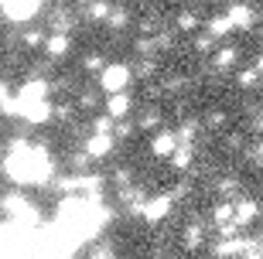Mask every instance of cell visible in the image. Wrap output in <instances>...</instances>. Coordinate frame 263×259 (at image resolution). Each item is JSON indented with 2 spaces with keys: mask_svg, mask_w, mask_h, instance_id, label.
Instances as JSON below:
<instances>
[{
  "mask_svg": "<svg viewBox=\"0 0 263 259\" xmlns=\"http://www.w3.org/2000/svg\"><path fill=\"white\" fill-rule=\"evenodd\" d=\"M4 174L14 184H45L51 181V157L45 147H31L17 140L10 147V154L4 157Z\"/></svg>",
  "mask_w": 263,
  "mask_h": 259,
  "instance_id": "obj_1",
  "label": "cell"
},
{
  "mask_svg": "<svg viewBox=\"0 0 263 259\" xmlns=\"http://www.w3.org/2000/svg\"><path fill=\"white\" fill-rule=\"evenodd\" d=\"M51 113H55V106L48 103V86L41 78L28 82L17 92V116L21 119H28V123H48Z\"/></svg>",
  "mask_w": 263,
  "mask_h": 259,
  "instance_id": "obj_2",
  "label": "cell"
},
{
  "mask_svg": "<svg viewBox=\"0 0 263 259\" xmlns=\"http://www.w3.org/2000/svg\"><path fill=\"white\" fill-rule=\"evenodd\" d=\"M0 211H4L17 229H34V225L41 222L38 218V208H34V205H31L21 191H7V194H4V198H0Z\"/></svg>",
  "mask_w": 263,
  "mask_h": 259,
  "instance_id": "obj_3",
  "label": "cell"
},
{
  "mask_svg": "<svg viewBox=\"0 0 263 259\" xmlns=\"http://www.w3.org/2000/svg\"><path fill=\"white\" fill-rule=\"evenodd\" d=\"M96 78H99V89L106 96H120V92H127L130 78H134V68L130 65H106Z\"/></svg>",
  "mask_w": 263,
  "mask_h": 259,
  "instance_id": "obj_4",
  "label": "cell"
},
{
  "mask_svg": "<svg viewBox=\"0 0 263 259\" xmlns=\"http://www.w3.org/2000/svg\"><path fill=\"white\" fill-rule=\"evenodd\" d=\"M41 4L38 0H4L0 4V14H4V21H10V24H28V21L38 17Z\"/></svg>",
  "mask_w": 263,
  "mask_h": 259,
  "instance_id": "obj_5",
  "label": "cell"
},
{
  "mask_svg": "<svg viewBox=\"0 0 263 259\" xmlns=\"http://www.w3.org/2000/svg\"><path fill=\"white\" fill-rule=\"evenodd\" d=\"M171 208H175V198H171V194H157V198H147L144 202V211H140V215L154 225V222H164L167 215H171Z\"/></svg>",
  "mask_w": 263,
  "mask_h": 259,
  "instance_id": "obj_6",
  "label": "cell"
},
{
  "mask_svg": "<svg viewBox=\"0 0 263 259\" xmlns=\"http://www.w3.org/2000/svg\"><path fill=\"white\" fill-rule=\"evenodd\" d=\"M178 147H181V140H178L175 130H161V133L151 140V154L154 157H175Z\"/></svg>",
  "mask_w": 263,
  "mask_h": 259,
  "instance_id": "obj_7",
  "label": "cell"
},
{
  "mask_svg": "<svg viewBox=\"0 0 263 259\" xmlns=\"http://www.w3.org/2000/svg\"><path fill=\"white\" fill-rule=\"evenodd\" d=\"M86 154L89 161H103V157L113 154V133H92L86 140Z\"/></svg>",
  "mask_w": 263,
  "mask_h": 259,
  "instance_id": "obj_8",
  "label": "cell"
},
{
  "mask_svg": "<svg viewBox=\"0 0 263 259\" xmlns=\"http://www.w3.org/2000/svg\"><path fill=\"white\" fill-rule=\"evenodd\" d=\"M130 109H134V99H130L127 92H120V96H109L106 99V116H109V119H123Z\"/></svg>",
  "mask_w": 263,
  "mask_h": 259,
  "instance_id": "obj_9",
  "label": "cell"
},
{
  "mask_svg": "<svg viewBox=\"0 0 263 259\" xmlns=\"http://www.w3.org/2000/svg\"><path fill=\"white\" fill-rule=\"evenodd\" d=\"M68 48H72V38L68 34H48L45 38V55H51V58L68 55Z\"/></svg>",
  "mask_w": 263,
  "mask_h": 259,
  "instance_id": "obj_10",
  "label": "cell"
},
{
  "mask_svg": "<svg viewBox=\"0 0 263 259\" xmlns=\"http://www.w3.org/2000/svg\"><path fill=\"white\" fill-rule=\"evenodd\" d=\"M256 218V202H233V225H250Z\"/></svg>",
  "mask_w": 263,
  "mask_h": 259,
  "instance_id": "obj_11",
  "label": "cell"
},
{
  "mask_svg": "<svg viewBox=\"0 0 263 259\" xmlns=\"http://www.w3.org/2000/svg\"><path fill=\"white\" fill-rule=\"evenodd\" d=\"M181 242H185V249H198V246L205 242V225L202 222H192V225L185 229V235H181Z\"/></svg>",
  "mask_w": 263,
  "mask_h": 259,
  "instance_id": "obj_12",
  "label": "cell"
},
{
  "mask_svg": "<svg viewBox=\"0 0 263 259\" xmlns=\"http://www.w3.org/2000/svg\"><path fill=\"white\" fill-rule=\"evenodd\" d=\"M229 21H233V28H250L253 24V7H229Z\"/></svg>",
  "mask_w": 263,
  "mask_h": 259,
  "instance_id": "obj_13",
  "label": "cell"
},
{
  "mask_svg": "<svg viewBox=\"0 0 263 259\" xmlns=\"http://www.w3.org/2000/svg\"><path fill=\"white\" fill-rule=\"evenodd\" d=\"M171 164H175L178 171H188V167H192V164H195V150H192V147H178L175 150V157H171Z\"/></svg>",
  "mask_w": 263,
  "mask_h": 259,
  "instance_id": "obj_14",
  "label": "cell"
},
{
  "mask_svg": "<svg viewBox=\"0 0 263 259\" xmlns=\"http://www.w3.org/2000/svg\"><path fill=\"white\" fill-rule=\"evenodd\" d=\"M229 31H233L229 14H226V17H212V21H209V34H212V38H222V34H229Z\"/></svg>",
  "mask_w": 263,
  "mask_h": 259,
  "instance_id": "obj_15",
  "label": "cell"
},
{
  "mask_svg": "<svg viewBox=\"0 0 263 259\" xmlns=\"http://www.w3.org/2000/svg\"><path fill=\"white\" fill-rule=\"evenodd\" d=\"M236 58H239V48H219V51H215V68L236 65Z\"/></svg>",
  "mask_w": 263,
  "mask_h": 259,
  "instance_id": "obj_16",
  "label": "cell"
},
{
  "mask_svg": "<svg viewBox=\"0 0 263 259\" xmlns=\"http://www.w3.org/2000/svg\"><path fill=\"white\" fill-rule=\"evenodd\" d=\"M127 21H130V14H127V10H123V7H113V14H109V21H106V24H109L113 31H120V28H127Z\"/></svg>",
  "mask_w": 263,
  "mask_h": 259,
  "instance_id": "obj_17",
  "label": "cell"
},
{
  "mask_svg": "<svg viewBox=\"0 0 263 259\" xmlns=\"http://www.w3.org/2000/svg\"><path fill=\"white\" fill-rule=\"evenodd\" d=\"M178 31H195L198 28V14H192V10H185V14H178Z\"/></svg>",
  "mask_w": 263,
  "mask_h": 259,
  "instance_id": "obj_18",
  "label": "cell"
},
{
  "mask_svg": "<svg viewBox=\"0 0 263 259\" xmlns=\"http://www.w3.org/2000/svg\"><path fill=\"white\" fill-rule=\"evenodd\" d=\"M157 123H161V113H157V109H147V113L140 116L137 130H151V126H157Z\"/></svg>",
  "mask_w": 263,
  "mask_h": 259,
  "instance_id": "obj_19",
  "label": "cell"
},
{
  "mask_svg": "<svg viewBox=\"0 0 263 259\" xmlns=\"http://www.w3.org/2000/svg\"><path fill=\"white\" fill-rule=\"evenodd\" d=\"M89 14H92L96 21H109L113 7H109V4H89Z\"/></svg>",
  "mask_w": 263,
  "mask_h": 259,
  "instance_id": "obj_20",
  "label": "cell"
},
{
  "mask_svg": "<svg viewBox=\"0 0 263 259\" xmlns=\"http://www.w3.org/2000/svg\"><path fill=\"white\" fill-rule=\"evenodd\" d=\"M103 68H106L103 55H96V51H92V55H86V72H103Z\"/></svg>",
  "mask_w": 263,
  "mask_h": 259,
  "instance_id": "obj_21",
  "label": "cell"
},
{
  "mask_svg": "<svg viewBox=\"0 0 263 259\" xmlns=\"http://www.w3.org/2000/svg\"><path fill=\"white\" fill-rule=\"evenodd\" d=\"M92 133H113V119L109 116H99L96 123H92Z\"/></svg>",
  "mask_w": 263,
  "mask_h": 259,
  "instance_id": "obj_22",
  "label": "cell"
},
{
  "mask_svg": "<svg viewBox=\"0 0 263 259\" xmlns=\"http://www.w3.org/2000/svg\"><path fill=\"white\" fill-rule=\"evenodd\" d=\"M195 48L198 51H212L215 48V38H212V34H198V38H195Z\"/></svg>",
  "mask_w": 263,
  "mask_h": 259,
  "instance_id": "obj_23",
  "label": "cell"
},
{
  "mask_svg": "<svg viewBox=\"0 0 263 259\" xmlns=\"http://www.w3.org/2000/svg\"><path fill=\"white\" fill-rule=\"evenodd\" d=\"M24 45H28V48H38V45H45V34H41V31H28V34H24Z\"/></svg>",
  "mask_w": 263,
  "mask_h": 259,
  "instance_id": "obj_24",
  "label": "cell"
},
{
  "mask_svg": "<svg viewBox=\"0 0 263 259\" xmlns=\"http://www.w3.org/2000/svg\"><path fill=\"white\" fill-rule=\"evenodd\" d=\"M239 86H246V89H250V86H256V72H253V68L239 72Z\"/></svg>",
  "mask_w": 263,
  "mask_h": 259,
  "instance_id": "obj_25",
  "label": "cell"
},
{
  "mask_svg": "<svg viewBox=\"0 0 263 259\" xmlns=\"http://www.w3.org/2000/svg\"><path fill=\"white\" fill-rule=\"evenodd\" d=\"M113 130H117V136H120V140H127V136H134V130H137V126H134V123H120V126H113Z\"/></svg>",
  "mask_w": 263,
  "mask_h": 259,
  "instance_id": "obj_26",
  "label": "cell"
},
{
  "mask_svg": "<svg viewBox=\"0 0 263 259\" xmlns=\"http://www.w3.org/2000/svg\"><path fill=\"white\" fill-rule=\"evenodd\" d=\"M137 51H140V55H151V51H154V41L151 38H137Z\"/></svg>",
  "mask_w": 263,
  "mask_h": 259,
  "instance_id": "obj_27",
  "label": "cell"
},
{
  "mask_svg": "<svg viewBox=\"0 0 263 259\" xmlns=\"http://www.w3.org/2000/svg\"><path fill=\"white\" fill-rule=\"evenodd\" d=\"M219 191H222V194H233V191H236V181H233V177H226V181H219Z\"/></svg>",
  "mask_w": 263,
  "mask_h": 259,
  "instance_id": "obj_28",
  "label": "cell"
}]
</instances>
